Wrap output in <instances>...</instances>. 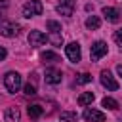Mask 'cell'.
<instances>
[{"label":"cell","mask_w":122,"mask_h":122,"mask_svg":"<svg viewBox=\"0 0 122 122\" xmlns=\"http://www.w3.org/2000/svg\"><path fill=\"white\" fill-rule=\"evenodd\" d=\"M4 86L10 93H15L21 90V74L15 72V71H10L6 76H4Z\"/></svg>","instance_id":"cell-1"},{"label":"cell","mask_w":122,"mask_h":122,"mask_svg":"<svg viewBox=\"0 0 122 122\" xmlns=\"http://www.w3.org/2000/svg\"><path fill=\"white\" fill-rule=\"evenodd\" d=\"M0 34H2V36H8V38L17 36V34H19V25L13 23V21H10L8 17L0 15Z\"/></svg>","instance_id":"cell-2"},{"label":"cell","mask_w":122,"mask_h":122,"mask_svg":"<svg viewBox=\"0 0 122 122\" xmlns=\"http://www.w3.org/2000/svg\"><path fill=\"white\" fill-rule=\"evenodd\" d=\"M42 10H44L42 2H38V0H30V2H27V4L23 6V17L30 19V17L42 15Z\"/></svg>","instance_id":"cell-3"},{"label":"cell","mask_w":122,"mask_h":122,"mask_svg":"<svg viewBox=\"0 0 122 122\" xmlns=\"http://www.w3.org/2000/svg\"><path fill=\"white\" fill-rule=\"evenodd\" d=\"M103 55H107V42L97 40L90 50V57H92V61H99Z\"/></svg>","instance_id":"cell-4"},{"label":"cell","mask_w":122,"mask_h":122,"mask_svg":"<svg viewBox=\"0 0 122 122\" xmlns=\"http://www.w3.org/2000/svg\"><path fill=\"white\" fill-rule=\"evenodd\" d=\"M99 80H101V84H103L109 92H116V90H118V82L114 80V76H112L109 71H101Z\"/></svg>","instance_id":"cell-5"},{"label":"cell","mask_w":122,"mask_h":122,"mask_svg":"<svg viewBox=\"0 0 122 122\" xmlns=\"http://www.w3.org/2000/svg\"><path fill=\"white\" fill-rule=\"evenodd\" d=\"M65 53H67V57H69L72 63H78L80 57H82V53H80V44H78V42L67 44V46H65Z\"/></svg>","instance_id":"cell-6"},{"label":"cell","mask_w":122,"mask_h":122,"mask_svg":"<svg viewBox=\"0 0 122 122\" xmlns=\"http://www.w3.org/2000/svg\"><path fill=\"white\" fill-rule=\"evenodd\" d=\"M46 40H48V36L44 32H40V30H30L29 32V44L32 48H38V46L46 44Z\"/></svg>","instance_id":"cell-7"},{"label":"cell","mask_w":122,"mask_h":122,"mask_svg":"<svg viewBox=\"0 0 122 122\" xmlns=\"http://www.w3.org/2000/svg\"><path fill=\"white\" fill-rule=\"evenodd\" d=\"M82 116H84L88 122H103V120H105V114H103L101 111H97V109H86V111L82 112Z\"/></svg>","instance_id":"cell-8"},{"label":"cell","mask_w":122,"mask_h":122,"mask_svg":"<svg viewBox=\"0 0 122 122\" xmlns=\"http://www.w3.org/2000/svg\"><path fill=\"white\" fill-rule=\"evenodd\" d=\"M72 11H74V0H61V2L57 4V13L71 17Z\"/></svg>","instance_id":"cell-9"},{"label":"cell","mask_w":122,"mask_h":122,"mask_svg":"<svg viewBox=\"0 0 122 122\" xmlns=\"http://www.w3.org/2000/svg\"><path fill=\"white\" fill-rule=\"evenodd\" d=\"M61 71L59 69H46V74H44V78H46V82L48 84H59L61 82Z\"/></svg>","instance_id":"cell-10"},{"label":"cell","mask_w":122,"mask_h":122,"mask_svg":"<svg viewBox=\"0 0 122 122\" xmlns=\"http://www.w3.org/2000/svg\"><path fill=\"white\" fill-rule=\"evenodd\" d=\"M101 13H103L105 19L111 21V23H116V21L120 19V11H118L116 8H111V6H105V8L101 10Z\"/></svg>","instance_id":"cell-11"},{"label":"cell","mask_w":122,"mask_h":122,"mask_svg":"<svg viewBox=\"0 0 122 122\" xmlns=\"http://www.w3.org/2000/svg\"><path fill=\"white\" fill-rule=\"evenodd\" d=\"M4 118H6V122H19V120H21V111H19V107H10V109H6Z\"/></svg>","instance_id":"cell-12"},{"label":"cell","mask_w":122,"mask_h":122,"mask_svg":"<svg viewBox=\"0 0 122 122\" xmlns=\"http://www.w3.org/2000/svg\"><path fill=\"white\" fill-rule=\"evenodd\" d=\"M40 59H42V63H57V61H61L59 55L53 53V51H42L40 53Z\"/></svg>","instance_id":"cell-13"},{"label":"cell","mask_w":122,"mask_h":122,"mask_svg":"<svg viewBox=\"0 0 122 122\" xmlns=\"http://www.w3.org/2000/svg\"><path fill=\"white\" fill-rule=\"evenodd\" d=\"M93 97H95V95H93L92 92H84V93L78 95V105H80V107H86V105H90V103L93 101Z\"/></svg>","instance_id":"cell-14"},{"label":"cell","mask_w":122,"mask_h":122,"mask_svg":"<svg viewBox=\"0 0 122 122\" xmlns=\"http://www.w3.org/2000/svg\"><path fill=\"white\" fill-rule=\"evenodd\" d=\"M99 25H101V19H99L97 15H90V17L86 19V27H88L90 30H95V29H99Z\"/></svg>","instance_id":"cell-15"},{"label":"cell","mask_w":122,"mask_h":122,"mask_svg":"<svg viewBox=\"0 0 122 122\" xmlns=\"http://www.w3.org/2000/svg\"><path fill=\"white\" fill-rule=\"evenodd\" d=\"M61 122H78V114L74 111H63L61 112Z\"/></svg>","instance_id":"cell-16"},{"label":"cell","mask_w":122,"mask_h":122,"mask_svg":"<svg viewBox=\"0 0 122 122\" xmlns=\"http://www.w3.org/2000/svg\"><path fill=\"white\" fill-rule=\"evenodd\" d=\"M27 111H29V116H30V118H38V116L44 112V109H42L40 105H29Z\"/></svg>","instance_id":"cell-17"},{"label":"cell","mask_w":122,"mask_h":122,"mask_svg":"<svg viewBox=\"0 0 122 122\" xmlns=\"http://www.w3.org/2000/svg\"><path fill=\"white\" fill-rule=\"evenodd\" d=\"M48 40L53 44V46H61L63 44V36H61V32H50V36H48Z\"/></svg>","instance_id":"cell-18"},{"label":"cell","mask_w":122,"mask_h":122,"mask_svg":"<svg viewBox=\"0 0 122 122\" xmlns=\"http://www.w3.org/2000/svg\"><path fill=\"white\" fill-rule=\"evenodd\" d=\"M103 107H107V109H111V111H116L118 109V101L116 99H112V97H103Z\"/></svg>","instance_id":"cell-19"},{"label":"cell","mask_w":122,"mask_h":122,"mask_svg":"<svg viewBox=\"0 0 122 122\" xmlns=\"http://www.w3.org/2000/svg\"><path fill=\"white\" fill-rule=\"evenodd\" d=\"M46 27H48V30H50V32H61V25H59L57 21H48V23H46Z\"/></svg>","instance_id":"cell-20"},{"label":"cell","mask_w":122,"mask_h":122,"mask_svg":"<svg viewBox=\"0 0 122 122\" xmlns=\"http://www.w3.org/2000/svg\"><path fill=\"white\" fill-rule=\"evenodd\" d=\"M88 82H92V74H88V72H84V74H80L78 78H76V84H88Z\"/></svg>","instance_id":"cell-21"},{"label":"cell","mask_w":122,"mask_h":122,"mask_svg":"<svg viewBox=\"0 0 122 122\" xmlns=\"http://www.w3.org/2000/svg\"><path fill=\"white\" fill-rule=\"evenodd\" d=\"M23 90H25V93H27V95H34V93H36V90H34V86H32V84H27Z\"/></svg>","instance_id":"cell-22"},{"label":"cell","mask_w":122,"mask_h":122,"mask_svg":"<svg viewBox=\"0 0 122 122\" xmlns=\"http://www.w3.org/2000/svg\"><path fill=\"white\" fill-rule=\"evenodd\" d=\"M114 40H116V42L122 46V29H118V30L114 32Z\"/></svg>","instance_id":"cell-23"},{"label":"cell","mask_w":122,"mask_h":122,"mask_svg":"<svg viewBox=\"0 0 122 122\" xmlns=\"http://www.w3.org/2000/svg\"><path fill=\"white\" fill-rule=\"evenodd\" d=\"M8 10V0H0V13Z\"/></svg>","instance_id":"cell-24"},{"label":"cell","mask_w":122,"mask_h":122,"mask_svg":"<svg viewBox=\"0 0 122 122\" xmlns=\"http://www.w3.org/2000/svg\"><path fill=\"white\" fill-rule=\"evenodd\" d=\"M6 55H8L6 48H2V46H0V61H4V59H6Z\"/></svg>","instance_id":"cell-25"},{"label":"cell","mask_w":122,"mask_h":122,"mask_svg":"<svg viewBox=\"0 0 122 122\" xmlns=\"http://www.w3.org/2000/svg\"><path fill=\"white\" fill-rule=\"evenodd\" d=\"M116 72L122 76V63H120V65H116Z\"/></svg>","instance_id":"cell-26"}]
</instances>
